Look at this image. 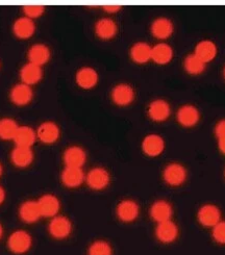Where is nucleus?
Segmentation results:
<instances>
[{
  "label": "nucleus",
  "instance_id": "nucleus-21",
  "mask_svg": "<svg viewBox=\"0 0 225 255\" xmlns=\"http://www.w3.org/2000/svg\"><path fill=\"white\" fill-rule=\"evenodd\" d=\"M217 51H218L217 46L214 42L210 40H204V41H200L196 45L194 54L198 57L199 60H201L205 64H207L215 59L217 55Z\"/></svg>",
  "mask_w": 225,
  "mask_h": 255
},
{
  "label": "nucleus",
  "instance_id": "nucleus-11",
  "mask_svg": "<svg viewBox=\"0 0 225 255\" xmlns=\"http://www.w3.org/2000/svg\"><path fill=\"white\" fill-rule=\"evenodd\" d=\"M49 233L54 239H65L72 230V224H71L70 220L63 216L54 217L49 224Z\"/></svg>",
  "mask_w": 225,
  "mask_h": 255
},
{
  "label": "nucleus",
  "instance_id": "nucleus-34",
  "mask_svg": "<svg viewBox=\"0 0 225 255\" xmlns=\"http://www.w3.org/2000/svg\"><path fill=\"white\" fill-rule=\"evenodd\" d=\"M213 238L219 244H225V222H219L214 226Z\"/></svg>",
  "mask_w": 225,
  "mask_h": 255
},
{
  "label": "nucleus",
  "instance_id": "nucleus-5",
  "mask_svg": "<svg viewBox=\"0 0 225 255\" xmlns=\"http://www.w3.org/2000/svg\"><path fill=\"white\" fill-rule=\"evenodd\" d=\"M99 76L95 69L91 67H82L76 72L75 82L77 86L84 90H91L98 84Z\"/></svg>",
  "mask_w": 225,
  "mask_h": 255
},
{
  "label": "nucleus",
  "instance_id": "nucleus-16",
  "mask_svg": "<svg viewBox=\"0 0 225 255\" xmlns=\"http://www.w3.org/2000/svg\"><path fill=\"white\" fill-rule=\"evenodd\" d=\"M139 205L134 200H123L117 206V216L122 222H133L139 216Z\"/></svg>",
  "mask_w": 225,
  "mask_h": 255
},
{
  "label": "nucleus",
  "instance_id": "nucleus-4",
  "mask_svg": "<svg viewBox=\"0 0 225 255\" xmlns=\"http://www.w3.org/2000/svg\"><path fill=\"white\" fill-rule=\"evenodd\" d=\"M9 98L17 107H26L33 98L32 89L25 84H18L10 90Z\"/></svg>",
  "mask_w": 225,
  "mask_h": 255
},
{
  "label": "nucleus",
  "instance_id": "nucleus-12",
  "mask_svg": "<svg viewBox=\"0 0 225 255\" xmlns=\"http://www.w3.org/2000/svg\"><path fill=\"white\" fill-rule=\"evenodd\" d=\"M38 204L41 212V216L46 218H54L61 207L60 200L57 199L56 196L51 194L43 195L38 200Z\"/></svg>",
  "mask_w": 225,
  "mask_h": 255
},
{
  "label": "nucleus",
  "instance_id": "nucleus-2",
  "mask_svg": "<svg viewBox=\"0 0 225 255\" xmlns=\"http://www.w3.org/2000/svg\"><path fill=\"white\" fill-rule=\"evenodd\" d=\"M164 180L171 187H179L186 181L187 171L181 164H170L164 170Z\"/></svg>",
  "mask_w": 225,
  "mask_h": 255
},
{
  "label": "nucleus",
  "instance_id": "nucleus-15",
  "mask_svg": "<svg viewBox=\"0 0 225 255\" xmlns=\"http://www.w3.org/2000/svg\"><path fill=\"white\" fill-rule=\"evenodd\" d=\"M200 119V114L196 107L192 104L183 106L177 112V121L184 127H193Z\"/></svg>",
  "mask_w": 225,
  "mask_h": 255
},
{
  "label": "nucleus",
  "instance_id": "nucleus-13",
  "mask_svg": "<svg viewBox=\"0 0 225 255\" xmlns=\"http://www.w3.org/2000/svg\"><path fill=\"white\" fill-rule=\"evenodd\" d=\"M150 30L153 37L160 40H165L172 36L174 31V25L170 19L161 17L152 22Z\"/></svg>",
  "mask_w": 225,
  "mask_h": 255
},
{
  "label": "nucleus",
  "instance_id": "nucleus-26",
  "mask_svg": "<svg viewBox=\"0 0 225 255\" xmlns=\"http://www.w3.org/2000/svg\"><path fill=\"white\" fill-rule=\"evenodd\" d=\"M152 47L146 42H138L130 48V57L137 64H146L151 60Z\"/></svg>",
  "mask_w": 225,
  "mask_h": 255
},
{
  "label": "nucleus",
  "instance_id": "nucleus-37",
  "mask_svg": "<svg viewBox=\"0 0 225 255\" xmlns=\"http://www.w3.org/2000/svg\"><path fill=\"white\" fill-rule=\"evenodd\" d=\"M218 147L220 149V151L225 154V137L218 138Z\"/></svg>",
  "mask_w": 225,
  "mask_h": 255
},
{
  "label": "nucleus",
  "instance_id": "nucleus-22",
  "mask_svg": "<svg viewBox=\"0 0 225 255\" xmlns=\"http://www.w3.org/2000/svg\"><path fill=\"white\" fill-rule=\"evenodd\" d=\"M19 216L25 223H35L40 219L41 212L38 201L28 200L22 203L19 208Z\"/></svg>",
  "mask_w": 225,
  "mask_h": 255
},
{
  "label": "nucleus",
  "instance_id": "nucleus-32",
  "mask_svg": "<svg viewBox=\"0 0 225 255\" xmlns=\"http://www.w3.org/2000/svg\"><path fill=\"white\" fill-rule=\"evenodd\" d=\"M89 255H112V248L109 243L96 241L90 246Z\"/></svg>",
  "mask_w": 225,
  "mask_h": 255
},
{
  "label": "nucleus",
  "instance_id": "nucleus-1",
  "mask_svg": "<svg viewBox=\"0 0 225 255\" xmlns=\"http://www.w3.org/2000/svg\"><path fill=\"white\" fill-rule=\"evenodd\" d=\"M111 97L113 102L117 106L127 107L134 102L136 94L132 86L127 84H119L112 90Z\"/></svg>",
  "mask_w": 225,
  "mask_h": 255
},
{
  "label": "nucleus",
  "instance_id": "nucleus-35",
  "mask_svg": "<svg viewBox=\"0 0 225 255\" xmlns=\"http://www.w3.org/2000/svg\"><path fill=\"white\" fill-rule=\"evenodd\" d=\"M215 134L218 138L225 137V119L219 121L215 126Z\"/></svg>",
  "mask_w": 225,
  "mask_h": 255
},
{
  "label": "nucleus",
  "instance_id": "nucleus-7",
  "mask_svg": "<svg viewBox=\"0 0 225 255\" xmlns=\"http://www.w3.org/2000/svg\"><path fill=\"white\" fill-rule=\"evenodd\" d=\"M61 130L56 123L52 121L43 122L37 130V136L44 144H53L60 137Z\"/></svg>",
  "mask_w": 225,
  "mask_h": 255
},
{
  "label": "nucleus",
  "instance_id": "nucleus-3",
  "mask_svg": "<svg viewBox=\"0 0 225 255\" xmlns=\"http://www.w3.org/2000/svg\"><path fill=\"white\" fill-rule=\"evenodd\" d=\"M31 246V237L24 230H17L8 238V248L14 253H24Z\"/></svg>",
  "mask_w": 225,
  "mask_h": 255
},
{
  "label": "nucleus",
  "instance_id": "nucleus-20",
  "mask_svg": "<svg viewBox=\"0 0 225 255\" xmlns=\"http://www.w3.org/2000/svg\"><path fill=\"white\" fill-rule=\"evenodd\" d=\"M118 26L116 22L110 18L99 19L95 24V33L101 40H112L116 37Z\"/></svg>",
  "mask_w": 225,
  "mask_h": 255
},
{
  "label": "nucleus",
  "instance_id": "nucleus-31",
  "mask_svg": "<svg viewBox=\"0 0 225 255\" xmlns=\"http://www.w3.org/2000/svg\"><path fill=\"white\" fill-rule=\"evenodd\" d=\"M206 65L207 64L199 60L194 53L187 55L184 61L185 70L191 75H199L203 73L206 70Z\"/></svg>",
  "mask_w": 225,
  "mask_h": 255
},
{
  "label": "nucleus",
  "instance_id": "nucleus-30",
  "mask_svg": "<svg viewBox=\"0 0 225 255\" xmlns=\"http://www.w3.org/2000/svg\"><path fill=\"white\" fill-rule=\"evenodd\" d=\"M19 125L14 119L2 118L0 119V138L4 141L14 140Z\"/></svg>",
  "mask_w": 225,
  "mask_h": 255
},
{
  "label": "nucleus",
  "instance_id": "nucleus-25",
  "mask_svg": "<svg viewBox=\"0 0 225 255\" xmlns=\"http://www.w3.org/2000/svg\"><path fill=\"white\" fill-rule=\"evenodd\" d=\"M61 178L67 188H77L84 182L85 174L81 168L66 167L62 172Z\"/></svg>",
  "mask_w": 225,
  "mask_h": 255
},
{
  "label": "nucleus",
  "instance_id": "nucleus-14",
  "mask_svg": "<svg viewBox=\"0 0 225 255\" xmlns=\"http://www.w3.org/2000/svg\"><path fill=\"white\" fill-rule=\"evenodd\" d=\"M42 77H43L42 67L33 65L31 63L25 64L20 70V78L22 80V83L29 87L40 83Z\"/></svg>",
  "mask_w": 225,
  "mask_h": 255
},
{
  "label": "nucleus",
  "instance_id": "nucleus-24",
  "mask_svg": "<svg viewBox=\"0 0 225 255\" xmlns=\"http://www.w3.org/2000/svg\"><path fill=\"white\" fill-rule=\"evenodd\" d=\"M150 216L158 223L169 221L172 216V206L165 200L156 201L150 208Z\"/></svg>",
  "mask_w": 225,
  "mask_h": 255
},
{
  "label": "nucleus",
  "instance_id": "nucleus-6",
  "mask_svg": "<svg viewBox=\"0 0 225 255\" xmlns=\"http://www.w3.org/2000/svg\"><path fill=\"white\" fill-rule=\"evenodd\" d=\"M86 180L91 189L100 191L109 185L110 174L103 168H94L88 173Z\"/></svg>",
  "mask_w": 225,
  "mask_h": 255
},
{
  "label": "nucleus",
  "instance_id": "nucleus-33",
  "mask_svg": "<svg viewBox=\"0 0 225 255\" xmlns=\"http://www.w3.org/2000/svg\"><path fill=\"white\" fill-rule=\"evenodd\" d=\"M23 13H24V16L33 20L41 17L44 11H45V6L43 5H25L23 6Z\"/></svg>",
  "mask_w": 225,
  "mask_h": 255
},
{
  "label": "nucleus",
  "instance_id": "nucleus-10",
  "mask_svg": "<svg viewBox=\"0 0 225 255\" xmlns=\"http://www.w3.org/2000/svg\"><path fill=\"white\" fill-rule=\"evenodd\" d=\"M50 56L51 52L48 46L40 43L32 45L27 52L28 63L40 67H43L45 64L48 63L50 60Z\"/></svg>",
  "mask_w": 225,
  "mask_h": 255
},
{
  "label": "nucleus",
  "instance_id": "nucleus-28",
  "mask_svg": "<svg viewBox=\"0 0 225 255\" xmlns=\"http://www.w3.org/2000/svg\"><path fill=\"white\" fill-rule=\"evenodd\" d=\"M156 235L161 242L167 244V243H171L176 240L177 236H179V228L169 220V221L159 223L156 229Z\"/></svg>",
  "mask_w": 225,
  "mask_h": 255
},
{
  "label": "nucleus",
  "instance_id": "nucleus-36",
  "mask_svg": "<svg viewBox=\"0 0 225 255\" xmlns=\"http://www.w3.org/2000/svg\"><path fill=\"white\" fill-rule=\"evenodd\" d=\"M103 8H104V10H106L110 14H115V13H117V11H119L121 9V6H119V5H108V6H104Z\"/></svg>",
  "mask_w": 225,
  "mask_h": 255
},
{
  "label": "nucleus",
  "instance_id": "nucleus-39",
  "mask_svg": "<svg viewBox=\"0 0 225 255\" xmlns=\"http://www.w3.org/2000/svg\"><path fill=\"white\" fill-rule=\"evenodd\" d=\"M2 235H3V229H2V226H1V224H0V239H1Z\"/></svg>",
  "mask_w": 225,
  "mask_h": 255
},
{
  "label": "nucleus",
  "instance_id": "nucleus-8",
  "mask_svg": "<svg viewBox=\"0 0 225 255\" xmlns=\"http://www.w3.org/2000/svg\"><path fill=\"white\" fill-rule=\"evenodd\" d=\"M198 221L206 227H214L220 222V210L213 204H206L198 211Z\"/></svg>",
  "mask_w": 225,
  "mask_h": 255
},
{
  "label": "nucleus",
  "instance_id": "nucleus-27",
  "mask_svg": "<svg viewBox=\"0 0 225 255\" xmlns=\"http://www.w3.org/2000/svg\"><path fill=\"white\" fill-rule=\"evenodd\" d=\"M10 158L16 167L26 168L32 163L33 152L28 147L17 146L13 151H11Z\"/></svg>",
  "mask_w": 225,
  "mask_h": 255
},
{
  "label": "nucleus",
  "instance_id": "nucleus-29",
  "mask_svg": "<svg viewBox=\"0 0 225 255\" xmlns=\"http://www.w3.org/2000/svg\"><path fill=\"white\" fill-rule=\"evenodd\" d=\"M37 132L29 126H19L17 133L14 137V142L17 146L30 148L35 140H37Z\"/></svg>",
  "mask_w": 225,
  "mask_h": 255
},
{
  "label": "nucleus",
  "instance_id": "nucleus-41",
  "mask_svg": "<svg viewBox=\"0 0 225 255\" xmlns=\"http://www.w3.org/2000/svg\"><path fill=\"white\" fill-rule=\"evenodd\" d=\"M223 76H224V78H225V67H224V69H223Z\"/></svg>",
  "mask_w": 225,
  "mask_h": 255
},
{
  "label": "nucleus",
  "instance_id": "nucleus-19",
  "mask_svg": "<svg viewBox=\"0 0 225 255\" xmlns=\"http://www.w3.org/2000/svg\"><path fill=\"white\" fill-rule=\"evenodd\" d=\"M13 31L18 39L27 40L33 36L35 31V24L33 20L25 16L20 17L14 22Z\"/></svg>",
  "mask_w": 225,
  "mask_h": 255
},
{
  "label": "nucleus",
  "instance_id": "nucleus-23",
  "mask_svg": "<svg viewBox=\"0 0 225 255\" xmlns=\"http://www.w3.org/2000/svg\"><path fill=\"white\" fill-rule=\"evenodd\" d=\"M173 59V49L166 43L157 44L152 47L151 61L158 65H167Z\"/></svg>",
  "mask_w": 225,
  "mask_h": 255
},
{
  "label": "nucleus",
  "instance_id": "nucleus-9",
  "mask_svg": "<svg viewBox=\"0 0 225 255\" xmlns=\"http://www.w3.org/2000/svg\"><path fill=\"white\" fill-rule=\"evenodd\" d=\"M171 114L170 104L163 99L153 100L148 107V116L156 122H164L169 118Z\"/></svg>",
  "mask_w": 225,
  "mask_h": 255
},
{
  "label": "nucleus",
  "instance_id": "nucleus-18",
  "mask_svg": "<svg viewBox=\"0 0 225 255\" xmlns=\"http://www.w3.org/2000/svg\"><path fill=\"white\" fill-rule=\"evenodd\" d=\"M142 149L148 156H159L164 151L165 142L163 137L158 134H148L142 142Z\"/></svg>",
  "mask_w": 225,
  "mask_h": 255
},
{
  "label": "nucleus",
  "instance_id": "nucleus-40",
  "mask_svg": "<svg viewBox=\"0 0 225 255\" xmlns=\"http://www.w3.org/2000/svg\"><path fill=\"white\" fill-rule=\"evenodd\" d=\"M1 174H2V166L0 164V176H1Z\"/></svg>",
  "mask_w": 225,
  "mask_h": 255
},
{
  "label": "nucleus",
  "instance_id": "nucleus-17",
  "mask_svg": "<svg viewBox=\"0 0 225 255\" xmlns=\"http://www.w3.org/2000/svg\"><path fill=\"white\" fill-rule=\"evenodd\" d=\"M87 160V154L85 150L78 146H71L64 153V161L66 167L81 168Z\"/></svg>",
  "mask_w": 225,
  "mask_h": 255
},
{
  "label": "nucleus",
  "instance_id": "nucleus-38",
  "mask_svg": "<svg viewBox=\"0 0 225 255\" xmlns=\"http://www.w3.org/2000/svg\"><path fill=\"white\" fill-rule=\"evenodd\" d=\"M4 199H5V192L1 187H0V205L3 203Z\"/></svg>",
  "mask_w": 225,
  "mask_h": 255
}]
</instances>
